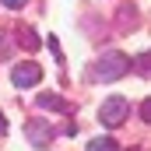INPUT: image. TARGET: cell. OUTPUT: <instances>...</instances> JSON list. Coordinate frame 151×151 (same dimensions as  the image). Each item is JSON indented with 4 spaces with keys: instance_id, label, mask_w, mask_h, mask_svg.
I'll return each mask as SVG.
<instances>
[{
    "instance_id": "cell-13",
    "label": "cell",
    "mask_w": 151,
    "mask_h": 151,
    "mask_svg": "<svg viewBox=\"0 0 151 151\" xmlns=\"http://www.w3.org/2000/svg\"><path fill=\"white\" fill-rule=\"evenodd\" d=\"M0 60H7V39L0 35Z\"/></svg>"
},
{
    "instance_id": "cell-2",
    "label": "cell",
    "mask_w": 151,
    "mask_h": 151,
    "mask_svg": "<svg viewBox=\"0 0 151 151\" xmlns=\"http://www.w3.org/2000/svg\"><path fill=\"white\" fill-rule=\"evenodd\" d=\"M130 116V102L123 99V95H109L106 102H102V109H99V119H102V127H119L123 119Z\"/></svg>"
},
{
    "instance_id": "cell-9",
    "label": "cell",
    "mask_w": 151,
    "mask_h": 151,
    "mask_svg": "<svg viewBox=\"0 0 151 151\" xmlns=\"http://www.w3.org/2000/svg\"><path fill=\"white\" fill-rule=\"evenodd\" d=\"M88 151H116V141L113 137H95V141H88Z\"/></svg>"
},
{
    "instance_id": "cell-1",
    "label": "cell",
    "mask_w": 151,
    "mask_h": 151,
    "mask_svg": "<svg viewBox=\"0 0 151 151\" xmlns=\"http://www.w3.org/2000/svg\"><path fill=\"white\" fill-rule=\"evenodd\" d=\"M127 70H130V56H127V53H119V49L102 53V56H99V63H95V77H99V81H119Z\"/></svg>"
},
{
    "instance_id": "cell-7",
    "label": "cell",
    "mask_w": 151,
    "mask_h": 151,
    "mask_svg": "<svg viewBox=\"0 0 151 151\" xmlns=\"http://www.w3.org/2000/svg\"><path fill=\"white\" fill-rule=\"evenodd\" d=\"M130 70L141 77H151V49H144V53H137L134 60H130Z\"/></svg>"
},
{
    "instance_id": "cell-15",
    "label": "cell",
    "mask_w": 151,
    "mask_h": 151,
    "mask_svg": "<svg viewBox=\"0 0 151 151\" xmlns=\"http://www.w3.org/2000/svg\"><path fill=\"white\" fill-rule=\"evenodd\" d=\"M127 151H141V148H127Z\"/></svg>"
},
{
    "instance_id": "cell-12",
    "label": "cell",
    "mask_w": 151,
    "mask_h": 151,
    "mask_svg": "<svg viewBox=\"0 0 151 151\" xmlns=\"http://www.w3.org/2000/svg\"><path fill=\"white\" fill-rule=\"evenodd\" d=\"M49 49H53V56H56V60H63V53H60V42H56V35H49Z\"/></svg>"
},
{
    "instance_id": "cell-6",
    "label": "cell",
    "mask_w": 151,
    "mask_h": 151,
    "mask_svg": "<svg viewBox=\"0 0 151 151\" xmlns=\"http://www.w3.org/2000/svg\"><path fill=\"white\" fill-rule=\"evenodd\" d=\"M14 39L28 49V53H35L39 46H42V39H39V32L32 28V25H18V32H14Z\"/></svg>"
},
{
    "instance_id": "cell-10",
    "label": "cell",
    "mask_w": 151,
    "mask_h": 151,
    "mask_svg": "<svg viewBox=\"0 0 151 151\" xmlns=\"http://www.w3.org/2000/svg\"><path fill=\"white\" fill-rule=\"evenodd\" d=\"M141 119H144V123H151V99H144V102H141Z\"/></svg>"
},
{
    "instance_id": "cell-5",
    "label": "cell",
    "mask_w": 151,
    "mask_h": 151,
    "mask_svg": "<svg viewBox=\"0 0 151 151\" xmlns=\"http://www.w3.org/2000/svg\"><path fill=\"white\" fill-rule=\"evenodd\" d=\"M35 102H39V109H53V113H74V106H70L63 95H56V91H42Z\"/></svg>"
},
{
    "instance_id": "cell-8",
    "label": "cell",
    "mask_w": 151,
    "mask_h": 151,
    "mask_svg": "<svg viewBox=\"0 0 151 151\" xmlns=\"http://www.w3.org/2000/svg\"><path fill=\"white\" fill-rule=\"evenodd\" d=\"M134 21H137V7L123 4V7H119V28H123V32H130V28H134Z\"/></svg>"
},
{
    "instance_id": "cell-4",
    "label": "cell",
    "mask_w": 151,
    "mask_h": 151,
    "mask_svg": "<svg viewBox=\"0 0 151 151\" xmlns=\"http://www.w3.org/2000/svg\"><path fill=\"white\" fill-rule=\"evenodd\" d=\"M25 137H28L32 148H46V144L56 137V130H53L46 119H28V123H25Z\"/></svg>"
},
{
    "instance_id": "cell-14",
    "label": "cell",
    "mask_w": 151,
    "mask_h": 151,
    "mask_svg": "<svg viewBox=\"0 0 151 151\" xmlns=\"http://www.w3.org/2000/svg\"><path fill=\"white\" fill-rule=\"evenodd\" d=\"M7 134V119H4V113H0V137Z\"/></svg>"
},
{
    "instance_id": "cell-11",
    "label": "cell",
    "mask_w": 151,
    "mask_h": 151,
    "mask_svg": "<svg viewBox=\"0 0 151 151\" xmlns=\"http://www.w3.org/2000/svg\"><path fill=\"white\" fill-rule=\"evenodd\" d=\"M0 4H4V7H7V11H18V7H25V4H28V0H0Z\"/></svg>"
},
{
    "instance_id": "cell-3",
    "label": "cell",
    "mask_w": 151,
    "mask_h": 151,
    "mask_svg": "<svg viewBox=\"0 0 151 151\" xmlns=\"http://www.w3.org/2000/svg\"><path fill=\"white\" fill-rule=\"evenodd\" d=\"M11 81H14V88H35L42 81V67L32 63V60H21V63L11 67Z\"/></svg>"
}]
</instances>
